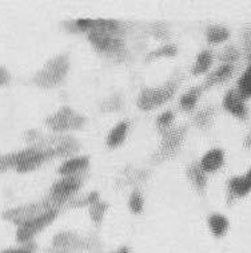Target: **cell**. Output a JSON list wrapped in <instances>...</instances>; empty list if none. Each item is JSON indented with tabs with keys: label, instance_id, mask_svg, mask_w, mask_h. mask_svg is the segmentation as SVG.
Returning <instances> with one entry per match:
<instances>
[{
	"label": "cell",
	"instance_id": "obj_23",
	"mask_svg": "<svg viewBox=\"0 0 251 253\" xmlns=\"http://www.w3.org/2000/svg\"><path fill=\"white\" fill-rule=\"evenodd\" d=\"M107 208H108V205L106 203H101V201H96V203H94L92 205H90L88 212H90V216H91L92 221H94V224H95L96 226H99L102 224L103 216H105Z\"/></svg>",
	"mask_w": 251,
	"mask_h": 253
},
{
	"label": "cell",
	"instance_id": "obj_18",
	"mask_svg": "<svg viewBox=\"0 0 251 253\" xmlns=\"http://www.w3.org/2000/svg\"><path fill=\"white\" fill-rule=\"evenodd\" d=\"M127 122H120L118 126H115L114 129L111 130V133L108 134L107 145L110 147H115L123 142L124 138H126V133H127Z\"/></svg>",
	"mask_w": 251,
	"mask_h": 253
},
{
	"label": "cell",
	"instance_id": "obj_22",
	"mask_svg": "<svg viewBox=\"0 0 251 253\" xmlns=\"http://www.w3.org/2000/svg\"><path fill=\"white\" fill-rule=\"evenodd\" d=\"M230 37L227 28L222 27V26H211L207 30V39L210 43H220V42L226 41Z\"/></svg>",
	"mask_w": 251,
	"mask_h": 253
},
{
	"label": "cell",
	"instance_id": "obj_30",
	"mask_svg": "<svg viewBox=\"0 0 251 253\" xmlns=\"http://www.w3.org/2000/svg\"><path fill=\"white\" fill-rule=\"evenodd\" d=\"M174 120V114L173 111H166L162 115H159V118L156 121V124H158V127L162 130H166L170 126V124L173 122Z\"/></svg>",
	"mask_w": 251,
	"mask_h": 253
},
{
	"label": "cell",
	"instance_id": "obj_25",
	"mask_svg": "<svg viewBox=\"0 0 251 253\" xmlns=\"http://www.w3.org/2000/svg\"><path fill=\"white\" fill-rule=\"evenodd\" d=\"M96 201H99V194L94 192V193L88 194L87 197L83 198H71L69 203L66 204L67 208H82V207H90Z\"/></svg>",
	"mask_w": 251,
	"mask_h": 253
},
{
	"label": "cell",
	"instance_id": "obj_10",
	"mask_svg": "<svg viewBox=\"0 0 251 253\" xmlns=\"http://www.w3.org/2000/svg\"><path fill=\"white\" fill-rule=\"evenodd\" d=\"M223 107L228 113L235 115L239 120L247 118V107L243 102V98L235 90H230L223 99Z\"/></svg>",
	"mask_w": 251,
	"mask_h": 253
},
{
	"label": "cell",
	"instance_id": "obj_7",
	"mask_svg": "<svg viewBox=\"0 0 251 253\" xmlns=\"http://www.w3.org/2000/svg\"><path fill=\"white\" fill-rule=\"evenodd\" d=\"M59 214V211H51V212L43 214V216L34 218L31 221H27L22 225H19V230L16 233V240L22 244L30 243L35 236L44 229L47 225H50L52 221L55 220L56 216Z\"/></svg>",
	"mask_w": 251,
	"mask_h": 253
},
{
	"label": "cell",
	"instance_id": "obj_8",
	"mask_svg": "<svg viewBox=\"0 0 251 253\" xmlns=\"http://www.w3.org/2000/svg\"><path fill=\"white\" fill-rule=\"evenodd\" d=\"M80 185H82V177H79L76 174L67 175L66 178L58 181L52 186L48 197L56 201V203L62 204L64 207L71 200V196L80 188Z\"/></svg>",
	"mask_w": 251,
	"mask_h": 253
},
{
	"label": "cell",
	"instance_id": "obj_32",
	"mask_svg": "<svg viewBox=\"0 0 251 253\" xmlns=\"http://www.w3.org/2000/svg\"><path fill=\"white\" fill-rule=\"evenodd\" d=\"M9 81V74L7 73V70L0 67V86H3L5 83H8Z\"/></svg>",
	"mask_w": 251,
	"mask_h": 253
},
{
	"label": "cell",
	"instance_id": "obj_34",
	"mask_svg": "<svg viewBox=\"0 0 251 253\" xmlns=\"http://www.w3.org/2000/svg\"><path fill=\"white\" fill-rule=\"evenodd\" d=\"M245 146L251 147V133L249 134V135L246 137V139H245Z\"/></svg>",
	"mask_w": 251,
	"mask_h": 253
},
{
	"label": "cell",
	"instance_id": "obj_2",
	"mask_svg": "<svg viewBox=\"0 0 251 253\" xmlns=\"http://www.w3.org/2000/svg\"><path fill=\"white\" fill-rule=\"evenodd\" d=\"M62 207H63L62 204L56 203L54 200H51L50 197H47L46 200L39 201V203L28 204V205H24V207L9 209V211L3 213V218L14 222L16 225H22L24 222L37 218V217L43 216V214H46L51 211H56V209L59 211V208Z\"/></svg>",
	"mask_w": 251,
	"mask_h": 253
},
{
	"label": "cell",
	"instance_id": "obj_6",
	"mask_svg": "<svg viewBox=\"0 0 251 253\" xmlns=\"http://www.w3.org/2000/svg\"><path fill=\"white\" fill-rule=\"evenodd\" d=\"M46 124L54 131H67V130L80 129L84 124V118L71 110L70 107L64 106L54 115L48 117Z\"/></svg>",
	"mask_w": 251,
	"mask_h": 253
},
{
	"label": "cell",
	"instance_id": "obj_3",
	"mask_svg": "<svg viewBox=\"0 0 251 253\" xmlns=\"http://www.w3.org/2000/svg\"><path fill=\"white\" fill-rule=\"evenodd\" d=\"M70 63L67 56L59 55L52 58L50 62H47L46 66L34 77V83L37 84L39 87L51 88L59 84L67 75Z\"/></svg>",
	"mask_w": 251,
	"mask_h": 253
},
{
	"label": "cell",
	"instance_id": "obj_16",
	"mask_svg": "<svg viewBox=\"0 0 251 253\" xmlns=\"http://www.w3.org/2000/svg\"><path fill=\"white\" fill-rule=\"evenodd\" d=\"M30 153H31V147L19 153H14V154L0 156V171L7 170L9 168H18Z\"/></svg>",
	"mask_w": 251,
	"mask_h": 253
},
{
	"label": "cell",
	"instance_id": "obj_11",
	"mask_svg": "<svg viewBox=\"0 0 251 253\" xmlns=\"http://www.w3.org/2000/svg\"><path fill=\"white\" fill-rule=\"evenodd\" d=\"M251 192V169L242 177H234L228 182V201L234 197H243Z\"/></svg>",
	"mask_w": 251,
	"mask_h": 253
},
{
	"label": "cell",
	"instance_id": "obj_19",
	"mask_svg": "<svg viewBox=\"0 0 251 253\" xmlns=\"http://www.w3.org/2000/svg\"><path fill=\"white\" fill-rule=\"evenodd\" d=\"M202 90H203L202 87H192L191 90H188V91L183 95L182 99H180V106H182L183 110L190 111L194 109V106L196 105V101L201 97Z\"/></svg>",
	"mask_w": 251,
	"mask_h": 253
},
{
	"label": "cell",
	"instance_id": "obj_31",
	"mask_svg": "<svg viewBox=\"0 0 251 253\" xmlns=\"http://www.w3.org/2000/svg\"><path fill=\"white\" fill-rule=\"evenodd\" d=\"M152 34L158 39H167V37H169V30L163 24H155V27L152 28Z\"/></svg>",
	"mask_w": 251,
	"mask_h": 253
},
{
	"label": "cell",
	"instance_id": "obj_4",
	"mask_svg": "<svg viewBox=\"0 0 251 253\" xmlns=\"http://www.w3.org/2000/svg\"><path fill=\"white\" fill-rule=\"evenodd\" d=\"M178 87V79H170L165 86L156 88H144L139 95L138 99V106L144 111L152 110L155 107L160 106L173 97L174 92Z\"/></svg>",
	"mask_w": 251,
	"mask_h": 253
},
{
	"label": "cell",
	"instance_id": "obj_14",
	"mask_svg": "<svg viewBox=\"0 0 251 253\" xmlns=\"http://www.w3.org/2000/svg\"><path fill=\"white\" fill-rule=\"evenodd\" d=\"M233 65H224L219 69H216L214 73H211L207 78H206V82L203 84L202 88H210L213 87L214 84H218V83H222L224 81H227L231 75H233Z\"/></svg>",
	"mask_w": 251,
	"mask_h": 253
},
{
	"label": "cell",
	"instance_id": "obj_28",
	"mask_svg": "<svg viewBox=\"0 0 251 253\" xmlns=\"http://www.w3.org/2000/svg\"><path fill=\"white\" fill-rule=\"evenodd\" d=\"M130 209L134 213H141L143 209V198L139 192H134L130 197Z\"/></svg>",
	"mask_w": 251,
	"mask_h": 253
},
{
	"label": "cell",
	"instance_id": "obj_24",
	"mask_svg": "<svg viewBox=\"0 0 251 253\" xmlns=\"http://www.w3.org/2000/svg\"><path fill=\"white\" fill-rule=\"evenodd\" d=\"M213 115H214V109L211 106L205 107L203 110H201L199 113H196L195 124L201 127V129H207L211 124V120H213Z\"/></svg>",
	"mask_w": 251,
	"mask_h": 253
},
{
	"label": "cell",
	"instance_id": "obj_17",
	"mask_svg": "<svg viewBox=\"0 0 251 253\" xmlns=\"http://www.w3.org/2000/svg\"><path fill=\"white\" fill-rule=\"evenodd\" d=\"M209 225H210L211 233L215 237H222L227 232L228 220L222 214H213L209 218Z\"/></svg>",
	"mask_w": 251,
	"mask_h": 253
},
{
	"label": "cell",
	"instance_id": "obj_27",
	"mask_svg": "<svg viewBox=\"0 0 251 253\" xmlns=\"http://www.w3.org/2000/svg\"><path fill=\"white\" fill-rule=\"evenodd\" d=\"M239 58V51L235 48L234 46H230V47H226L223 51H222V54H220L219 59L222 62H226L227 65H231L233 62L238 60Z\"/></svg>",
	"mask_w": 251,
	"mask_h": 253
},
{
	"label": "cell",
	"instance_id": "obj_29",
	"mask_svg": "<svg viewBox=\"0 0 251 253\" xmlns=\"http://www.w3.org/2000/svg\"><path fill=\"white\" fill-rule=\"evenodd\" d=\"M37 247L32 241L30 243H26L23 244V247H20V248H9V249H4V251H1L0 253H35L36 252Z\"/></svg>",
	"mask_w": 251,
	"mask_h": 253
},
{
	"label": "cell",
	"instance_id": "obj_5",
	"mask_svg": "<svg viewBox=\"0 0 251 253\" xmlns=\"http://www.w3.org/2000/svg\"><path fill=\"white\" fill-rule=\"evenodd\" d=\"M186 133H187V126H179V127H175V129L165 130L160 147L152 157V161H166V160H169L170 157L177 154L179 147H180V143L184 139Z\"/></svg>",
	"mask_w": 251,
	"mask_h": 253
},
{
	"label": "cell",
	"instance_id": "obj_26",
	"mask_svg": "<svg viewBox=\"0 0 251 253\" xmlns=\"http://www.w3.org/2000/svg\"><path fill=\"white\" fill-rule=\"evenodd\" d=\"M177 47L175 46H165V47H160L156 51H152L150 52L148 55L146 56L147 62H151V60L158 59L160 56H174L177 54Z\"/></svg>",
	"mask_w": 251,
	"mask_h": 253
},
{
	"label": "cell",
	"instance_id": "obj_15",
	"mask_svg": "<svg viewBox=\"0 0 251 253\" xmlns=\"http://www.w3.org/2000/svg\"><path fill=\"white\" fill-rule=\"evenodd\" d=\"M88 166V158L87 157H79V158H72L70 161L64 162L60 166L59 173L63 175H75L79 171H82Z\"/></svg>",
	"mask_w": 251,
	"mask_h": 253
},
{
	"label": "cell",
	"instance_id": "obj_35",
	"mask_svg": "<svg viewBox=\"0 0 251 253\" xmlns=\"http://www.w3.org/2000/svg\"><path fill=\"white\" fill-rule=\"evenodd\" d=\"M246 54H247V59H249V63H250V65H251V50L247 51Z\"/></svg>",
	"mask_w": 251,
	"mask_h": 253
},
{
	"label": "cell",
	"instance_id": "obj_13",
	"mask_svg": "<svg viewBox=\"0 0 251 253\" xmlns=\"http://www.w3.org/2000/svg\"><path fill=\"white\" fill-rule=\"evenodd\" d=\"M188 177L194 184L195 189L198 190V193L201 196H205L206 185H207V178H206V171L201 168V165L198 164H192L188 166Z\"/></svg>",
	"mask_w": 251,
	"mask_h": 253
},
{
	"label": "cell",
	"instance_id": "obj_20",
	"mask_svg": "<svg viewBox=\"0 0 251 253\" xmlns=\"http://www.w3.org/2000/svg\"><path fill=\"white\" fill-rule=\"evenodd\" d=\"M211 62H213V55H211L210 51H202L196 58L195 65L192 66V74L198 75V74L207 71L211 66Z\"/></svg>",
	"mask_w": 251,
	"mask_h": 253
},
{
	"label": "cell",
	"instance_id": "obj_12",
	"mask_svg": "<svg viewBox=\"0 0 251 253\" xmlns=\"http://www.w3.org/2000/svg\"><path fill=\"white\" fill-rule=\"evenodd\" d=\"M224 154L220 149H213L209 153H206L205 157L202 158L201 168L207 173L215 171L223 165Z\"/></svg>",
	"mask_w": 251,
	"mask_h": 253
},
{
	"label": "cell",
	"instance_id": "obj_1",
	"mask_svg": "<svg viewBox=\"0 0 251 253\" xmlns=\"http://www.w3.org/2000/svg\"><path fill=\"white\" fill-rule=\"evenodd\" d=\"M99 244L96 240L82 239L72 232H62L52 240L48 253H98Z\"/></svg>",
	"mask_w": 251,
	"mask_h": 253
},
{
	"label": "cell",
	"instance_id": "obj_21",
	"mask_svg": "<svg viewBox=\"0 0 251 253\" xmlns=\"http://www.w3.org/2000/svg\"><path fill=\"white\" fill-rule=\"evenodd\" d=\"M238 92L243 99L251 97V65L238 82Z\"/></svg>",
	"mask_w": 251,
	"mask_h": 253
},
{
	"label": "cell",
	"instance_id": "obj_33",
	"mask_svg": "<svg viewBox=\"0 0 251 253\" xmlns=\"http://www.w3.org/2000/svg\"><path fill=\"white\" fill-rule=\"evenodd\" d=\"M112 253H131V252H130V249H128L127 247H122V248H119L118 251H115V252Z\"/></svg>",
	"mask_w": 251,
	"mask_h": 253
},
{
	"label": "cell",
	"instance_id": "obj_9",
	"mask_svg": "<svg viewBox=\"0 0 251 253\" xmlns=\"http://www.w3.org/2000/svg\"><path fill=\"white\" fill-rule=\"evenodd\" d=\"M88 41L92 46L102 52L116 54L123 48V42L114 33H105V31H91L88 33Z\"/></svg>",
	"mask_w": 251,
	"mask_h": 253
}]
</instances>
